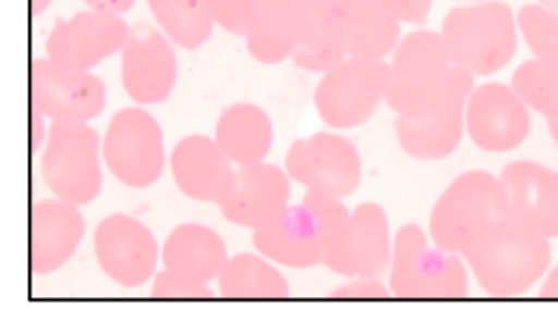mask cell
<instances>
[{
	"mask_svg": "<svg viewBox=\"0 0 558 322\" xmlns=\"http://www.w3.org/2000/svg\"><path fill=\"white\" fill-rule=\"evenodd\" d=\"M351 211L338 198L308 191L276 220L254 230L257 252L289 269H312L325 260Z\"/></svg>",
	"mask_w": 558,
	"mask_h": 322,
	"instance_id": "6da1fadb",
	"label": "cell"
},
{
	"mask_svg": "<svg viewBox=\"0 0 558 322\" xmlns=\"http://www.w3.org/2000/svg\"><path fill=\"white\" fill-rule=\"evenodd\" d=\"M349 58L385 60L400 44V22L374 0H339Z\"/></svg>",
	"mask_w": 558,
	"mask_h": 322,
	"instance_id": "d4e9b609",
	"label": "cell"
},
{
	"mask_svg": "<svg viewBox=\"0 0 558 322\" xmlns=\"http://www.w3.org/2000/svg\"><path fill=\"white\" fill-rule=\"evenodd\" d=\"M151 295L153 298L205 299L214 298L215 293L208 288V283L195 282L162 269L155 275Z\"/></svg>",
	"mask_w": 558,
	"mask_h": 322,
	"instance_id": "1f68e13d",
	"label": "cell"
},
{
	"mask_svg": "<svg viewBox=\"0 0 558 322\" xmlns=\"http://www.w3.org/2000/svg\"><path fill=\"white\" fill-rule=\"evenodd\" d=\"M442 35L430 30L408 34L395 48L390 63L387 103L397 115L426 109L446 87L452 71Z\"/></svg>",
	"mask_w": 558,
	"mask_h": 322,
	"instance_id": "ba28073f",
	"label": "cell"
},
{
	"mask_svg": "<svg viewBox=\"0 0 558 322\" xmlns=\"http://www.w3.org/2000/svg\"><path fill=\"white\" fill-rule=\"evenodd\" d=\"M287 174L308 191L341 198L354 194L362 181V161L344 136L319 132L296 139L287 152Z\"/></svg>",
	"mask_w": 558,
	"mask_h": 322,
	"instance_id": "8fae6325",
	"label": "cell"
},
{
	"mask_svg": "<svg viewBox=\"0 0 558 322\" xmlns=\"http://www.w3.org/2000/svg\"><path fill=\"white\" fill-rule=\"evenodd\" d=\"M508 218L542 236L558 237V172L535 161H515L502 169Z\"/></svg>",
	"mask_w": 558,
	"mask_h": 322,
	"instance_id": "d6986e66",
	"label": "cell"
},
{
	"mask_svg": "<svg viewBox=\"0 0 558 322\" xmlns=\"http://www.w3.org/2000/svg\"><path fill=\"white\" fill-rule=\"evenodd\" d=\"M102 272L125 288H138L155 276L159 246L148 226L125 213L110 214L94 233Z\"/></svg>",
	"mask_w": 558,
	"mask_h": 322,
	"instance_id": "9a60e30c",
	"label": "cell"
},
{
	"mask_svg": "<svg viewBox=\"0 0 558 322\" xmlns=\"http://www.w3.org/2000/svg\"><path fill=\"white\" fill-rule=\"evenodd\" d=\"M390 64L384 60L345 58L323 74L315 107L325 125L335 129L364 125L387 99Z\"/></svg>",
	"mask_w": 558,
	"mask_h": 322,
	"instance_id": "9c48e42d",
	"label": "cell"
},
{
	"mask_svg": "<svg viewBox=\"0 0 558 322\" xmlns=\"http://www.w3.org/2000/svg\"><path fill=\"white\" fill-rule=\"evenodd\" d=\"M548 129H550L551 138L555 145L558 146V120H548Z\"/></svg>",
	"mask_w": 558,
	"mask_h": 322,
	"instance_id": "ab89813d",
	"label": "cell"
},
{
	"mask_svg": "<svg viewBox=\"0 0 558 322\" xmlns=\"http://www.w3.org/2000/svg\"><path fill=\"white\" fill-rule=\"evenodd\" d=\"M102 156L113 177L126 187H151L166 165L161 125L140 107L119 110L104 136Z\"/></svg>",
	"mask_w": 558,
	"mask_h": 322,
	"instance_id": "30bf717a",
	"label": "cell"
},
{
	"mask_svg": "<svg viewBox=\"0 0 558 322\" xmlns=\"http://www.w3.org/2000/svg\"><path fill=\"white\" fill-rule=\"evenodd\" d=\"M390 292L398 298H465L469 276L460 253L430 246L423 227L410 223L393 237Z\"/></svg>",
	"mask_w": 558,
	"mask_h": 322,
	"instance_id": "5b68a950",
	"label": "cell"
},
{
	"mask_svg": "<svg viewBox=\"0 0 558 322\" xmlns=\"http://www.w3.org/2000/svg\"><path fill=\"white\" fill-rule=\"evenodd\" d=\"M519 30L538 60L558 61V14L537 4L521 8Z\"/></svg>",
	"mask_w": 558,
	"mask_h": 322,
	"instance_id": "f546056e",
	"label": "cell"
},
{
	"mask_svg": "<svg viewBox=\"0 0 558 322\" xmlns=\"http://www.w3.org/2000/svg\"><path fill=\"white\" fill-rule=\"evenodd\" d=\"M299 21V0H257L256 21L246 37L251 57L263 64H279L292 57Z\"/></svg>",
	"mask_w": 558,
	"mask_h": 322,
	"instance_id": "484cf974",
	"label": "cell"
},
{
	"mask_svg": "<svg viewBox=\"0 0 558 322\" xmlns=\"http://www.w3.org/2000/svg\"><path fill=\"white\" fill-rule=\"evenodd\" d=\"M506 218L508 197L501 178L486 171H470L437 198L429 236L440 249L463 256Z\"/></svg>",
	"mask_w": 558,
	"mask_h": 322,
	"instance_id": "3957f363",
	"label": "cell"
},
{
	"mask_svg": "<svg viewBox=\"0 0 558 322\" xmlns=\"http://www.w3.org/2000/svg\"><path fill=\"white\" fill-rule=\"evenodd\" d=\"M130 25L110 12H77L70 21L58 18L47 38L48 60L63 67L90 71L119 53L129 40Z\"/></svg>",
	"mask_w": 558,
	"mask_h": 322,
	"instance_id": "4fadbf2b",
	"label": "cell"
},
{
	"mask_svg": "<svg viewBox=\"0 0 558 322\" xmlns=\"http://www.w3.org/2000/svg\"><path fill=\"white\" fill-rule=\"evenodd\" d=\"M106 103V84L90 71L70 70L48 58L32 64V106L51 122H90Z\"/></svg>",
	"mask_w": 558,
	"mask_h": 322,
	"instance_id": "5bb4252c",
	"label": "cell"
},
{
	"mask_svg": "<svg viewBox=\"0 0 558 322\" xmlns=\"http://www.w3.org/2000/svg\"><path fill=\"white\" fill-rule=\"evenodd\" d=\"M223 298L283 299L290 296L286 276L256 253L243 252L228 260L218 276Z\"/></svg>",
	"mask_w": 558,
	"mask_h": 322,
	"instance_id": "4316f807",
	"label": "cell"
},
{
	"mask_svg": "<svg viewBox=\"0 0 558 322\" xmlns=\"http://www.w3.org/2000/svg\"><path fill=\"white\" fill-rule=\"evenodd\" d=\"M511 86L532 110L558 120V61H525L512 74Z\"/></svg>",
	"mask_w": 558,
	"mask_h": 322,
	"instance_id": "f1b7e54d",
	"label": "cell"
},
{
	"mask_svg": "<svg viewBox=\"0 0 558 322\" xmlns=\"http://www.w3.org/2000/svg\"><path fill=\"white\" fill-rule=\"evenodd\" d=\"M465 2H488V0H465Z\"/></svg>",
	"mask_w": 558,
	"mask_h": 322,
	"instance_id": "60d3db41",
	"label": "cell"
},
{
	"mask_svg": "<svg viewBox=\"0 0 558 322\" xmlns=\"http://www.w3.org/2000/svg\"><path fill=\"white\" fill-rule=\"evenodd\" d=\"M466 132L483 151L508 152L531 133L529 106L514 87L483 84L470 94L465 109Z\"/></svg>",
	"mask_w": 558,
	"mask_h": 322,
	"instance_id": "2e32d148",
	"label": "cell"
},
{
	"mask_svg": "<svg viewBox=\"0 0 558 322\" xmlns=\"http://www.w3.org/2000/svg\"><path fill=\"white\" fill-rule=\"evenodd\" d=\"M299 8L293 63L308 73L325 74L348 58L339 0H299Z\"/></svg>",
	"mask_w": 558,
	"mask_h": 322,
	"instance_id": "7402d4cb",
	"label": "cell"
},
{
	"mask_svg": "<svg viewBox=\"0 0 558 322\" xmlns=\"http://www.w3.org/2000/svg\"><path fill=\"white\" fill-rule=\"evenodd\" d=\"M391 252L387 213L380 205L365 201L349 214L323 265L348 278H378L390 269Z\"/></svg>",
	"mask_w": 558,
	"mask_h": 322,
	"instance_id": "7c38bea8",
	"label": "cell"
},
{
	"mask_svg": "<svg viewBox=\"0 0 558 322\" xmlns=\"http://www.w3.org/2000/svg\"><path fill=\"white\" fill-rule=\"evenodd\" d=\"M456 67L473 76H492L508 66L518 48L512 9L488 0L450 9L440 30Z\"/></svg>",
	"mask_w": 558,
	"mask_h": 322,
	"instance_id": "277c9868",
	"label": "cell"
},
{
	"mask_svg": "<svg viewBox=\"0 0 558 322\" xmlns=\"http://www.w3.org/2000/svg\"><path fill=\"white\" fill-rule=\"evenodd\" d=\"M290 191L287 171L267 162L244 165L234 172L233 184L218 208L234 226L257 230L289 207Z\"/></svg>",
	"mask_w": 558,
	"mask_h": 322,
	"instance_id": "ac0fdd59",
	"label": "cell"
},
{
	"mask_svg": "<svg viewBox=\"0 0 558 322\" xmlns=\"http://www.w3.org/2000/svg\"><path fill=\"white\" fill-rule=\"evenodd\" d=\"M93 11L110 12V14H125L135 5L136 0H84Z\"/></svg>",
	"mask_w": 558,
	"mask_h": 322,
	"instance_id": "e575fe53",
	"label": "cell"
},
{
	"mask_svg": "<svg viewBox=\"0 0 558 322\" xmlns=\"http://www.w3.org/2000/svg\"><path fill=\"white\" fill-rule=\"evenodd\" d=\"M215 24L236 37L246 38L256 21L257 0H207Z\"/></svg>",
	"mask_w": 558,
	"mask_h": 322,
	"instance_id": "4dcf8cb0",
	"label": "cell"
},
{
	"mask_svg": "<svg viewBox=\"0 0 558 322\" xmlns=\"http://www.w3.org/2000/svg\"><path fill=\"white\" fill-rule=\"evenodd\" d=\"M463 257L488 295L508 298L527 292L547 273L551 252L548 237L506 218Z\"/></svg>",
	"mask_w": 558,
	"mask_h": 322,
	"instance_id": "7a4b0ae2",
	"label": "cell"
},
{
	"mask_svg": "<svg viewBox=\"0 0 558 322\" xmlns=\"http://www.w3.org/2000/svg\"><path fill=\"white\" fill-rule=\"evenodd\" d=\"M51 2L53 0H32V14H34V17L45 14L47 9L50 8Z\"/></svg>",
	"mask_w": 558,
	"mask_h": 322,
	"instance_id": "74e56055",
	"label": "cell"
},
{
	"mask_svg": "<svg viewBox=\"0 0 558 322\" xmlns=\"http://www.w3.org/2000/svg\"><path fill=\"white\" fill-rule=\"evenodd\" d=\"M473 86L475 76L453 66L442 94L433 103L413 115H397L395 132L401 149L417 161L449 158L462 141L466 100Z\"/></svg>",
	"mask_w": 558,
	"mask_h": 322,
	"instance_id": "52a82bcc",
	"label": "cell"
},
{
	"mask_svg": "<svg viewBox=\"0 0 558 322\" xmlns=\"http://www.w3.org/2000/svg\"><path fill=\"white\" fill-rule=\"evenodd\" d=\"M161 259L169 272L201 283L218 280L230 260L223 237L198 223L175 226L165 240Z\"/></svg>",
	"mask_w": 558,
	"mask_h": 322,
	"instance_id": "603a6c76",
	"label": "cell"
},
{
	"mask_svg": "<svg viewBox=\"0 0 558 322\" xmlns=\"http://www.w3.org/2000/svg\"><path fill=\"white\" fill-rule=\"evenodd\" d=\"M148 5L169 40L185 50H197L214 35L207 0H148Z\"/></svg>",
	"mask_w": 558,
	"mask_h": 322,
	"instance_id": "83f0119b",
	"label": "cell"
},
{
	"mask_svg": "<svg viewBox=\"0 0 558 322\" xmlns=\"http://www.w3.org/2000/svg\"><path fill=\"white\" fill-rule=\"evenodd\" d=\"M542 298H558V265L551 270L541 288Z\"/></svg>",
	"mask_w": 558,
	"mask_h": 322,
	"instance_id": "8d00e7d4",
	"label": "cell"
},
{
	"mask_svg": "<svg viewBox=\"0 0 558 322\" xmlns=\"http://www.w3.org/2000/svg\"><path fill=\"white\" fill-rule=\"evenodd\" d=\"M44 113L38 112L37 109L32 110V151L37 152L38 148H40L41 143L45 139V123H44Z\"/></svg>",
	"mask_w": 558,
	"mask_h": 322,
	"instance_id": "d590c367",
	"label": "cell"
},
{
	"mask_svg": "<svg viewBox=\"0 0 558 322\" xmlns=\"http://www.w3.org/2000/svg\"><path fill=\"white\" fill-rule=\"evenodd\" d=\"M215 141L238 168L259 164L272 148V122L260 107L236 103L218 119Z\"/></svg>",
	"mask_w": 558,
	"mask_h": 322,
	"instance_id": "cb8c5ba5",
	"label": "cell"
},
{
	"mask_svg": "<svg viewBox=\"0 0 558 322\" xmlns=\"http://www.w3.org/2000/svg\"><path fill=\"white\" fill-rule=\"evenodd\" d=\"M86 234V221L80 207L48 198L32 208V272L48 275L57 272L76 252Z\"/></svg>",
	"mask_w": 558,
	"mask_h": 322,
	"instance_id": "ffe728a7",
	"label": "cell"
},
{
	"mask_svg": "<svg viewBox=\"0 0 558 322\" xmlns=\"http://www.w3.org/2000/svg\"><path fill=\"white\" fill-rule=\"evenodd\" d=\"M390 288L377 278H357L348 285L339 286L329 293V298L338 299H381L390 296Z\"/></svg>",
	"mask_w": 558,
	"mask_h": 322,
	"instance_id": "836d02e7",
	"label": "cell"
},
{
	"mask_svg": "<svg viewBox=\"0 0 558 322\" xmlns=\"http://www.w3.org/2000/svg\"><path fill=\"white\" fill-rule=\"evenodd\" d=\"M99 148V133L87 123H51L41 156L48 190L76 207L96 200L104 185Z\"/></svg>",
	"mask_w": 558,
	"mask_h": 322,
	"instance_id": "8992f818",
	"label": "cell"
},
{
	"mask_svg": "<svg viewBox=\"0 0 558 322\" xmlns=\"http://www.w3.org/2000/svg\"><path fill=\"white\" fill-rule=\"evenodd\" d=\"M374 2L398 22L417 25V27L426 24L434 4V0H374Z\"/></svg>",
	"mask_w": 558,
	"mask_h": 322,
	"instance_id": "d6a6232c",
	"label": "cell"
},
{
	"mask_svg": "<svg viewBox=\"0 0 558 322\" xmlns=\"http://www.w3.org/2000/svg\"><path fill=\"white\" fill-rule=\"evenodd\" d=\"M178 81L174 48L148 22L133 25L122 50V83L138 106H156L171 96Z\"/></svg>",
	"mask_w": 558,
	"mask_h": 322,
	"instance_id": "e0dca14e",
	"label": "cell"
},
{
	"mask_svg": "<svg viewBox=\"0 0 558 322\" xmlns=\"http://www.w3.org/2000/svg\"><path fill=\"white\" fill-rule=\"evenodd\" d=\"M538 5L558 14V0H537Z\"/></svg>",
	"mask_w": 558,
	"mask_h": 322,
	"instance_id": "f35d334b",
	"label": "cell"
},
{
	"mask_svg": "<svg viewBox=\"0 0 558 322\" xmlns=\"http://www.w3.org/2000/svg\"><path fill=\"white\" fill-rule=\"evenodd\" d=\"M171 171L179 190L195 201L220 203L233 184V162L215 138L191 135L175 145Z\"/></svg>",
	"mask_w": 558,
	"mask_h": 322,
	"instance_id": "44dd1931",
	"label": "cell"
}]
</instances>
